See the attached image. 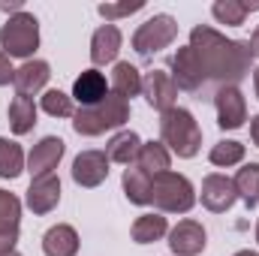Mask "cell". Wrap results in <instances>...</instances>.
<instances>
[{"label":"cell","instance_id":"f1b7e54d","mask_svg":"<svg viewBox=\"0 0 259 256\" xmlns=\"http://www.w3.org/2000/svg\"><path fill=\"white\" fill-rule=\"evenodd\" d=\"M42 112L52 115V118H72L75 115L72 97H66L64 91H46L42 94Z\"/></svg>","mask_w":259,"mask_h":256},{"label":"cell","instance_id":"8fae6325","mask_svg":"<svg viewBox=\"0 0 259 256\" xmlns=\"http://www.w3.org/2000/svg\"><path fill=\"white\" fill-rule=\"evenodd\" d=\"M64 151H66L64 139H58V136H46L39 145H33V151H30V157H27V172H30L33 178L52 175V172L58 169Z\"/></svg>","mask_w":259,"mask_h":256},{"label":"cell","instance_id":"484cf974","mask_svg":"<svg viewBox=\"0 0 259 256\" xmlns=\"http://www.w3.org/2000/svg\"><path fill=\"white\" fill-rule=\"evenodd\" d=\"M253 9H259V0H256V3H241V0H217V3L211 6L214 18H217L220 24H229V27L244 24V18H247Z\"/></svg>","mask_w":259,"mask_h":256},{"label":"cell","instance_id":"2e32d148","mask_svg":"<svg viewBox=\"0 0 259 256\" xmlns=\"http://www.w3.org/2000/svg\"><path fill=\"white\" fill-rule=\"evenodd\" d=\"M49 75H52V69H49L46 61H27V64H21L18 69H15L12 88H15V94H18V97H33L36 91H42V88H46Z\"/></svg>","mask_w":259,"mask_h":256},{"label":"cell","instance_id":"7a4b0ae2","mask_svg":"<svg viewBox=\"0 0 259 256\" xmlns=\"http://www.w3.org/2000/svg\"><path fill=\"white\" fill-rule=\"evenodd\" d=\"M160 139H163V145L172 154H178L184 160L196 157L199 148H202V130L196 124V118L187 109H178V106L163 112V118H160Z\"/></svg>","mask_w":259,"mask_h":256},{"label":"cell","instance_id":"4316f807","mask_svg":"<svg viewBox=\"0 0 259 256\" xmlns=\"http://www.w3.org/2000/svg\"><path fill=\"white\" fill-rule=\"evenodd\" d=\"M24 172V151L18 142L0 136V178H18Z\"/></svg>","mask_w":259,"mask_h":256},{"label":"cell","instance_id":"d6a6232c","mask_svg":"<svg viewBox=\"0 0 259 256\" xmlns=\"http://www.w3.org/2000/svg\"><path fill=\"white\" fill-rule=\"evenodd\" d=\"M12 78H15V69H12V64H9V58L0 52V88H3V84H9Z\"/></svg>","mask_w":259,"mask_h":256},{"label":"cell","instance_id":"7c38bea8","mask_svg":"<svg viewBox=\"0 0 259 256\" xmlns=\"http://www.w3.org/2000/svg\"><path fill=\"white\" fill-rule=\"evenodd\" d=\"M24 202H27V208H30L33 214H49V211H55L58 202H61V181H58V175L52 172V175L33 178L30 187H27Z\"/></svg>","mask_w":259,"mask_h":256},{"label":"cell","instance_id":"ba28073f","mask_svg":"<svg viewBox=\"0 0 259 256\" xmlns=\"http://www.w3.org/2000/svg\"><path fill=\"white\" fill-rule=\"evenodd\" d=\"M142 94L148 100V106H154L157 112H169L175 109V100H178V84L169 72L163 69H154L142 78Z\"/></svg>","mask_w":259,"mask_h":256},{"label":"cell","instance_id":"4dcf8cb0","mask_svg":"<svg viewBox=\"0 0 259 256\" xmlns=\"http://www.w3.org/2000/svg\"><path fill=\"white\" fill-rule=\"evenodd\" d=\"M145 3L142 0H133V3H100L97 6V12L106 18V21H115V18H124V15H133V12H139Z\"/></svg>","mask_w":259,"mask_h":256},{"label":"cell","instance_id":"74e56055","mask_svg":"<svg viewBox=\"0 0 259 256\" xmlns=\"http://www.w3.org/2000/svg\"><path fill=\"white\" fill-rule=\"evenodd\" d=\"M235 256H259V253H253V250H238Z\"/></svg>","mask_w":259,"mask_h":256},{"label":"cell","instance_id":"8d00e7d4","mask_svg":"<svg viewBox=\"0 0 259 256\" xmlns=\"http://www.w3.org/2000/svg\"><path fill=\"white\" fill-rule=\"evenodd\" d=\"M253 88H256V97H259V69L253 72Z\"/></svg>","mask_w":259,"mask_h":256},{"label":"cell","instance_id":"d590c367","mask_svg":"<svg viewBox=\"0 0 259 256\" xmlns=\"http://www.w3.org/2000/svg\"><path fill=\"white\" fill-rule=\"evenodd\" d=\"M250 55H253V58H259V27H256V33L250 36Z\"/></svg>","mask_w":259,"mask_h":256},{"label":"cell","instance_id":"4fadbf2b","mask_svg":"<svg viewBox=\"0 0 259 256\" xmlns=\"http://www.w3.org/2000/svg\"><path fill=\"white\" fill-rule=\"evenodd\" d=\"M235 199H238V193H235L232 178H226V175H208L202 181V205L208 211L223 214V211H229L235 205Z\"/></svg>","mask_w":259,"mask_h":256},{"label":"cell","instance_id":"e575fe53","mask_svg":"<svg viewBox=\"0 0 259 256\" xmlns=\"http://www.w3.org/2000/svg\"><path fill=\"white\" fill-rule=\"evenodd\" d=\"M0 9H3V12H9V9H12V12H15V15H18V12H24V9H21V3H18V0H12V3H0Z\"/></svg>","mask_w":259,"mask_h":256},{"label":"cell","instance_id":"5b68a950","mask_svg":"<svg viewBox=\"0 0 259 256\" xmlns=\"http://www.w3.org/2000/svg\"><path fill=\"white\" fill-rule=\"evenodd\" d=\"M36 49H39V21L30 12H18L0 27V52L6 58H30Z\"/></svg>","mask_w":259,"mask_h":256},{"label":"cell","instance_id":"6da1fadb","mask_svg":"<svg viewBox=\"0 0 259 256\" xmlns=\"http://www.w3.org/2000/svg\"><path fill=\"white\" fill-rule=\"evenodd\" d=\"M190 49L196 52L199 64L205 69V78H214L223 84H235L250 72V42L241 39H226L223 33H217L214 27L199 24L190 33Z\"/></svg>","mask_w":259,"mask_h":256},{"label":"cell","instance_id":"52a82bcc","mask_svg":"<svg viewBox=\"0 0 259 256\" xmlns=\"http://www.w3.org/2000/svg\"><path fill=\"white\" fill-rule=\"evenodd\" d=\"M214 109H217V124L223 130H238L247 121V103L235 84H223L214 94Z\"/></svg>","mask_w":259,"mask_h":256},{"label":"cell","instance_id":"9a60e30c","mask_svg":"<svg viewBox=\"0 0 259 256\" xmlns=\"http://www.w3.org/2000/svg\"><path fill=\"white\" fill-rule=\"evenodd\" d=\"M109 94H112V91H109V81H106V75H103L100 69H84V72L75 78V84H72V100H75L81 109L103 103Z\"/></svg>","mask_w":259,"mask_h":256},{"label":"cell","instance_id":"d6986e66","mask_svg":"<svg viewBox=\"0 0 259 256\" xmlns=\"http://www.w3.org/2000/svg\"><path fill=\"white\" fill-rule=\"evenodd\" d=\"M169 163H172V157H169V148L163 142H142L139 157H136V166L142 172H148L154 178V175L169 172Z\"/></svg>","mask_w":259,"mask_h":256},{"label":"cell","instance_id":"44dd1931","mask_svg":"<svg viewBox=\"0 0 259 256\" xmlns=\"http://www.w3.org/2000/svg\"><path fill=\"white\" fill-rule=\"evenodd\" d=\"M139 148H142V139H139L133 130H121V133L112 136V142L106 145V157H109V163L130 166V163H136Z\"/></svg>","mask_w":259,"mask_h":256},{"label":"cell","instance_id":"7402d4cb","mask_svg":"<svg viewBox=\"0 0 259 256\" xmlns=\"http://www.w3.org/2000/svg\"><path fill=\"white\" fill-rule=\"evenodd\" d=\"M166 232H169V226H166V217L163 214H142L133 223V241L136 244H154Z\"/></svg>","mask_w":259,"mask_h":256},{"label":"cell","instance_id":"5bb4252c","mask_svg":"<svg viewBox=\"0 0 259 256\" xmlns=\"http://www.w3.org/2000/svg\"><path fill=\"white\" fill-rule=\"evenodd\" d=\"M205 244H208V235H205L202 223H196V220H181V223L169 232V247H172V253H178V256L202 253Z\"/></svg>","mask_w":259,"mask_h":256},{"label":"cell","instance_id":"e0dca14e","mask_svg":"<svg viewBox=\"0 0 259 256\" xmlns=\"http://www.w3.org/2000/svg\"><path fill=\"white\" fill-rule=\"evenodd\" d=\"M118 52H121V30L115 24H103L91 39V61L97 66H106L118 58Z\"/></svg>","mask_w":259,"mask_h":256},{"label":"cell","instance_id":"f546056e","mask_svg":"<svg viewBox=\"0 0 259 256\" xmlns=\"http://www.w3.org/2000/svg\"><path fill=\"white\" fill-rule=\"evenodd\" d=\"M21 220V202L18 196L0 190V229H18Z\"/></svg>","mask_w":259,"mask_h":256},{"label":"cell","instance_id":"603a6c76","mask_svg":"<svg viewBox=\"0 0 259 256\" xmlns=\"http://www.w3.org/2000/svg\"><path fill=\"white\" fill-rule=\"evenodd\" d=\"M151 184H154V178L148 172H142L139 166H130L124 172V193L133 205H151Z\"/></svg>","mask_w":259,"mask_h":256},{"label":"cell","instance_id":"ab89813d","mask_svg":"<svg viewBox=\"0 0 259 256\" xmlns=\"http://www.w3.org/2000/svg\"><path fill=\"white\" fill-rule=\"evenodd\" d=\"M256 241H259V223H256Z\"/></svg>","mask_w":259,"mask_h":256},{"label":"cell","instance_id":"d4e9b609","mask_svg":"<svg viewBox=\"0 0 259 256\" xmlns=\"http://www.w3.org/2000/svg\"><path fill=\"white\" fill-rule=\"evenodd\" d=\"M238 199L247 205V208H256L259 205V163H247L244 169H238V175L232 178Z\"/></svg>","mask_w":259,"mask_h":256},{"label":"cell","instance_id":"ac0fdd59","mask_svg":"<svg viewBox=\"0 0 259 256\" xmlns=\"http://www.w3.org/2000/svg\"><path fill=\"white\" fill-rule=\"evenodd\" d=\"M42 250H46V256H75L78 253V232L66 223L52 226L42 235Z\"/></svg>","mask_w":259,"mask_h":256},{"label":"cell","instance_id":"9c48e42d","mask_svg":"<svg viewBox=\"0 0 259 256\" xmlns=\"http://www.w3.org/2000/svg\"><path fill=\"white\" fill-rule=\"evenodd\" d=\"M109 178V157L106 151H81L72 160V181L78 187H100Z\"/></svg>","mask_w":259,"mask_h":256},{"label":"cell","instance_id":"83f0119b","mask_svg":"<svg viewBox=\"0 0 259 256\" xmlns=\"http://www.w3.org/2000/svg\"><path fill=\"white\" fill-rule=\"evenodd\" d=\"M208 160H211L214 166H223V169H229V166H238V163L244 160V145H241V142H232V139H226V142H217V145L211 148Z\"/></svg>","mask_w":259,"mask_h":256},{"label":"cell","instance_id":"8992f818","mask_svg":"<svg viewBox=\"0 0 259 256\" xmlns=\"http://www.w3.org/2000/svg\"><path fill=\"white\" fill-rule=\"evenodd\" d=\"M175 36H178V21H175L172 15H166V12H160V15L148 18V21L133 33V49H136V55L151 58V55L163 52L166 46H172Z\"/></svg>","mask_w":259,"mask_h":256},{"label":"cell","instance_id":"ffe728a7","mask_svg":"<svg viewBox=\"0 0 259 256\" xmlns=\"http://www.w3.org/2000/svg\"><path fill=\"white\" fill-rule=\"evenodd\" d=\"M109 91H112V94H118L121 100H130V97L142 94V72L130 64V61L115 64L112 78H109Z\"/></svg>","mask_w":259,"mask_h":256},{"label":"cell","instance_id":"277c9868","mask_svg":"<svg viewBox=\"0 0 259 256\" xmlns=\"http://www.w3.org/2000/svg\"><path fill=\"white\" fill-rule=\"evenodd\" d=\"M151 205H154L160 214H187L196 205V190L184 175H178V172H163V175H154V184H151Z\"/></svg>","mask_w":259,"mask_h":256},{"label":"cell","instance_id":"cb8c5ba5","mask_svg":"<svg viewBox=\"0 0 259 256\" xmlns=\"http://www.w3.org/2000/svg\"><path fill=\"white\" fill-rule=\"evenodd\" d=\"M36 124V103L30 100V97H15L12 103H9V127L15 136H24V133H30Z\"/></svg>","mask_w":259,"mask_h":256},{"label":"cell","instance_id":"3957f363","mask_svg":"<svg viewBox=\"0 0 259 256\" xmlns=\"http://www.w3.org/2000/svg\"><path fill=\"white\" fill-rule=\"evenodd\" d=\"M127 121H130V103L121 100L118 94H109L103 103L78 109L72 115V130L78 136H103L106 130L124 127Z\"/></svg>","mask_w":259,"mask_h":256},{"label":"cell","instance_id":"1f68e13d","mask_svg":"<svg viewBox=\"0 0 259 256\" xmlns=\"http://www.w3.org/2000/svg\"><path fill=\"white\" fill-rule=\"evenodd\" d=\"M15 241H18V229H0V256L12 253L15 250Z\"/></svg>","mask_w":259,"mask_h":256},{"label":"cell","instance_id":"f35d334b","mask_svg":"<svg viewBox=\"0 0 259 256\" xmlns=\"http://www.w3.org/2000/svg\"><path fill=\"white\" fill-rule=\"evenodd\" d=\"M3 256H21V253H15V250H12V253H3Z\"/></svg>","mask_w":259,"mask_h":256},{"label":"cell","instance_id":"30bf717a","mask_svg":"<svg viewBox=\"0 0 259 256\" xmlns=\"http://www.w3.org/2000/svg\"><path fill=\"white\" fill-rule=\"evenodd\" d=\"M172 78H175V84L178 88H184V91H199L208 78H205V69L199 64V58H196V52L190 46H184V49H178L175 55H172V72H169Z\"/></svg>","mask_w":259,"mask_h":256},{"label":"cell","instance_id":"836d02e7","mask_svg":"<svg viewBox=\"0 0 259 256\" xmlns=\"http://www.w3.org/2000/svg\"><path fill=\"white\" fill-rule=\"evenodd\" d=\"M250 139H253V145L259 148V115L250 121Z\"/></svg>","mask_w":259,"mask_h":256}]
</instances>
